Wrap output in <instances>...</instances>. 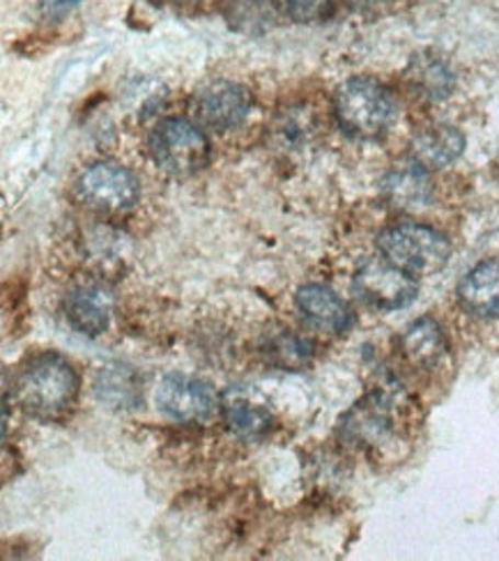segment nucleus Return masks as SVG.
Instances as JSON below:
<instances>
[{
    "label": "nucleus",
    "mask_w": 499,
    "mask_h": 561,
    "mask_svg": "<svg viewBox=\"0 0 499 561\" xmlns=\"http://www.w3.org/2000/svg\"><path fill=\"white\" fill-rule=\"evenodd\" d=\"M113 293L102 284H88L71 290L65 299L67 322L83 336H100L113 313Z\"/></svg>",
    "instance_id": "1a4fd4ad"
},
{
    "label": "nucleus",
    "mask_w": 499,
    "mask_h": 561,
    "mask_svg": "<svg viewBox=\"0 0 499 561\" xmlns=\"http://www.w3.org/2000/svg\"><path fill=\"white\" fill-rule=\"evenodd\" d=\"M79 378L67 359L46 353L33 357L16 378V401L33 416H58L77 399Z\"/></svg>",
    "instance_id": "f257e3e1"
},
{
    "label": "nucleus",
    "mask_w": 499,
    "mask_h": 561,
    "mask_svg": "<svg viewBox=\"0 0 499 561\" xmlns=\"http://www.w3.org/2000/svg\"><path fill=\"white\" fill-rule=\"evenodd\" d=\"M219 399L214 389L189 376H169L163 378L157 389V408L175 421H186V424H194V421H207L214 410H217Z\"/></svg>",
    "instance_id": "0eeeda50"
},
{
    "label": "nucleus",
    "mask_w": 499,
    "mask_h": 561,
    "mask_svg": "<svg viewBox=\"0 0 499 561\" xmlns=\"http://www.w3.org/2000/svg\"><path fill=\"white\" fill-rule=\"evenodd\" d=\"M297 309L302 316L314 322L318 330L339 334L345 332L350 324V309L348 304L327 286L308 284L297 290Z\"/></svg>",
    "instance_id": "9d476101"
},
{
    "label": "nucleus",
    "mask_w": 499,
    "mask_h": 561,
    "mask_svg": "<svg viewBox=\"0 0 499 561\" xmlns=\"http://www.w3.org/2000/svg\"><path fill=\"white\" fill-rule=\"evenodd\" d=\"M379 255L410 276H431L449 263L451 244L440 230L423 224H396L379 232Z\"/></svg>",
    "instance_id": "f03ea898"
},
{
    "label": "nucleus",
    "mask_w": 499,
    "mask_h": 561,
    "mask_svg": "<svg viewBox=\"0 0 499 561\" xmlns=\"http://www.w3.org/2000/svg\"><path fill=\"white\" fill-rule=\"evenodd\" d=\"M98 393L102 401L113 403L115 408H127L136 399V380L127 366H109L100 373Z\"/></svg>",
    "instance_id": "dca6fc26"
},
{
    "label": "nucleus",
    "mask_w": 499,
    "mask_h": 561,
    "mask_svg": "<svg viewBox=\"0 0 499 561\" xmlns=\"http://www.w3.org/2000/svg\"><path fill=\"white\" fill-rule=\"evenodd\" d=\"M150 154L166 173L186 178L203 171L209 161L207 136L184 118H166L150 134Z\"/></svg>",
    "instance_id": "20e7f679"
},
{
    "label": "nucleus",
    "mask_w": 499,
    "mask_h": 561,
    "mask_svg": "<svg viewBox=\"0 0 499 561\" xmlns=\"http://www.w3.org/2000/svg\"><path fill=\"white\" fill-rule=\"evenodd\" d=\"M253 108L251 92L233 81H214L196 95V115L203 125L217 131L240 127Z\"/></svg>",
    "instance_id": "6e6552de"
},
{
    "label": "nucleus",
    "mask_w": 499,
    "mask_h": 561,
    "mask_svg": "<svg viewBox=\"0 0 499 561\" xmlns=\"http://www.w3.org/2000/svg\"><path fill=\"white\" fill-rule=\"evenodd\" d=\"M458 299L474 316H499V261H484L472 267L458 284Z\"/></svg>",
    "instance_id": "9b49d317"
},
{
    "label": "nucleus",
    "mask_w": 499,
    "mask_h": 561,
    "mask_svg": "<svg viewBox=\"0 0 499 561\" xmlns=\"http://www.w3.org/2000/svg\"><path fill=\"white\" fill-rule=\"evenodd\" d=\"M400 353L415 366L438 364L440 357L446 353L442 327L431 316L415 320L400 336Z\"/></svg>",
    "instance_id": "4468645a"
},
{
    "label": "nucleus",
    "mask_w": 499,
    "mask_h": 561,
    "mask_svg": "<svg viewBox=\"0 0 499 561\" xmlns=\"http://www.w3.org/2000/svg\"><path fill=\"white\" fill-rule=\"evenodd\" d=\"M334 113L350 136L377 138L389 129L396 106L387 88L373 79L356 77L337 90Z\"/></svg>",
    "instance_id": "7ed1b4c3"
},
{
    "label": "nucleus",
    "mask_w": 499,
    "mask_h": 561,
    "mask_svg": "<svg viewBox=\"0 0 499 561\" xmlns=\"http://www.w3.org/2000/svg\"><path fill=\"white\" fill-rule=\"evenodd\" d=\"M77 3H81V0H44L42 10H44L46 16H63L65 12H69L71 8H75Z\"/></svg>",
    "instance_id": "6ab92c4d"
},
{
    "label": "nucleus",
    "mask_w": 499,
    "mask_h": 561,
    "mask_svg": "<svg viewBox=\"0 0 499 561\" xmlns=\"http://www.w3.org/2000/svg\"><path fill=\"white\" fill-rule=\"evenodd\" d=\"M283 16L295 23H316L331 14V0H276Z\"/></svg>",
    "instance_id": "a211bd4d"
},
{
    "label": "nucleus",
    "mask_w": 499,
    "mask_h": 561,
    "mask_svg": "<svg viewBox=\"0 0 499 561\" xmlns=\"http://www.w3.org/2000/svg\"><path fill=\"white\" fill-rule=\"evenodd\" d=\"M81 201L104 213H123L138 201L136 178L113 161H100L86 169L77 182Z\"/></svg>",
    "instance_id": "423d86ee"
},
{
    "label": "nucleus",
    "mask_w": 499,
    "mask_h": 561,
    "mask_svg": "<svg viewBox=\"0 0 499 561\" xmlns=\"http://www.w3.org/2000/svg\"><path fill=\"white\" fill-rule=\"evenodd\" d=\"M465 136L449 125L428 127L419 131L412 140V159L426 171L444 169L451 161H456L463 154Z\"/></svg>",
    "instance_id": "f8f14e48"
},
{
    "label": "nucleus",
    "mask_w": 499,
    "mask_h": 561,
    "mask_svg": "<svg viewBox=\"0 0 499 561\" xmlns=\"http://www.w3.org/2000/svg\"><path fill=\"white\" fill-rule=\"evenodd\" d=\"M385 196L394 207L400 209H419L431 201V180H428V171L417 163L415 159L410 163H400L387 178H385Z\"/></svg>",
    "instance_id": "ddd939ff"
},
{
    "label": "nucleus",
    "mask_w": 499,
    "mask_h": 561,
    "mask_svg": "<svg viewBox=\"0 0 499 561\" xmlns=\"http://www.w3.org/2000/svg\"><path fill=\"white\" fill-rule=\"evenodd\" d=\"M354 290L377 311L406 309L417 297V278L387 263L383 255L371 259L354 276Z\"/></svg>",
    "instance_id": "39448f33"
},
{
    "label": "nucleus",
    "mask_w": 499,
    "mask_h": 561,
    "mask_svg": "<svg viewBox=\"0 0 499 561\" xmlns=\"http://www.w3.org/2000/svg\"><path fill=\"white\" fill-rule=\"evenodd\" d=\"M417 83L419 90H423V95L440 100L444 95H449L451 85H454V77H451L449 69L433 58H423L415 62V69L410 75Z\"/></svg>",
    "instance_id": "f3484780"
},
{
    "label": "nucleus",
    "mask_w": 499,
    "mask_h": 561,
    "mask_svg": "<svg viewBox=\"0 0 499 561\" xmlns=\"http://www.w3.org/2000/svg\"><path fill=\"white\" fill-rule=\"evenodd\" d=\"M224 414L230 431L247 439L263 437L272 428V414L263 405H256L240 396L224 403Z\"/></svg>",
    "instance_id": "2eb2a0df"
}]
</instances>
